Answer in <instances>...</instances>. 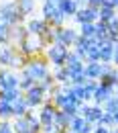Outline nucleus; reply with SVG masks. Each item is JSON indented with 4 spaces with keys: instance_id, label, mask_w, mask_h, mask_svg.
I'll list each match as a JSON object with an SVG mask.
<instances>
[{
    "instance_id": "7",
    "label": "nucleus",
    "mask_w": 118,
    "mask_h": 133,
    "mask_svg": "<svg viewBox=\"0 0 118 133\" xmlns=\"http://www.w3.org/2000/svg\"><path fill=\"white\" fill-rule=\"evenodd\" d=\"M98 12H100V6L84 4V6L77 8V12H75L73 21H75L77 25H82V23H96V21H98Z\"/></svg>"
},
{
    "instance_id": "3",
    "label": "nucleus",
    "mask_w": 118,
    "mask_h": 133,
    "mask_svg": "<svg viewBox=\"0 0 118 133\" xmlns=\"http://www.w3.org/2000/svg\"><path fill=\"white\" fill-rule=\"evenodd\" d=\"M49 66H51V64L47 62V57H45L43 53H39V55H33V57H29V59H27V66H25V68H27V72L33 76L35 80L39 82L41 78H45V76H47V74L51 72Z\"/></svg>"
},
{
    "instance_id": "38",
    "label": "nucleus",
    "mask_w": 118,
    "mask_h": 133,
    "mask_svg": "<svg viewBox=\"0 0 118 133\" xmlns=\"http://www.w3.org/2000/svg\"><path fill=\"white\" fill-rule=\"evenodd\" d=\"M108 29H110V33H118V15L112 21H108Z\"/></svg>"
},
{
    "instance_id": "32",
    "label": "nucleus",
    "mask_w": 118,
    "mask_h": 133,
    "mask_svg": "<svg viewBox=\"0 0 118 133\" xmlns=\"http://www.w3.org/2000/svg\"><path fill=\"white\" fill-rule=\"evenodd\" d=\"M77 31H80V35H84V37H94L96 35V23H82Z\"/></svg>"
},
{
    "instance_id": "1",
    "label": "nucleus",
    "mask_w": 118,
    "mask_h": 133,
    "mask_svg": "<svg viewBox=\"0 0 118 133\" xmlns=\"http://www.w3.org/2000/svg\"><path fill=\"white\" fill-rule=\"evenodd\" d=\"M17 49L25 57H33V55H39V53H45L47 45H45L41 35H29L27 39H22L20 43H17Z\"/></svg>"
},
{
    "instance_id": "4",
    "label": "nucleus",
    "mask_w": 118,
    "mask_h": 133,
    "mask_svg": "<svg viewBox=\"0 0 118 133\" xmlns=\"http://www.w3.org/2000/svg\"><path fill=\"white\" fill-rule=\"evenodd\" d=\"M67 53H69V47L61 45V43H53L45 49V57L53 68H59V66H65V59H67Z\"/></svg>"
},
{
    "instance_id": "20",
    "label": "nucleus",
    "mask_w": 118,
    "mask_h": 133,
    "mask_svg": "<svg viewBox=\"0 0 118 133\" xmlns=\"http://www.w3.org/2000/svg\"><path fill=\"white\" fill-rule=\"evenodd\" d=\"M35 84H37V80L27 72V68H22V70H20V82H18V88H20L22 92H27L29 88H33Z\"/></svg>"
},
{
    "instance_id": "39",
    "label": "nucleus",
    "mask_w": 118,
    "mask_h": 133,
    "mask_svg": "<svg viewBox=\"0 0 118 133\" xmlns=\"http://www.w3.org/2000/svg\"><path fill=\"white\" fill-rule=\"evenodd\" d=\"M88 111H90V104H88V102H80V107H77V115L85 117V115H88Z\"/></svg>"
},
{
    "instance_id": "11",
    "label": "nucleus",
    "mask_w": 118,
    "mask_h": 133,
    "mask_svg": "<svg viewBox=\"0 0 118 133\" xmlns=\"http://www.w3.org/2000/svg\"><path fill=\"white\" fill-rule=\"evenodd\" d=\"M25 25H27V29H29V33H31V35H43L47 29H49V23H47L43 17H41V18L31 17Z\"/></svg>"
},
{
    "instance_id": "45",
    "label": "nucleus",
    "mask_w": 118,
    "mask_h": 133,
    "mask_svg": "<svg viewBox=\"0 0 118 133\" xmlns=\"http://www.w3.org/2000/svg\"><path fill=\"white\" fill-rule=\"evenodd\" d=\"M116 94H118V86H116Z\"/></svg>"
},
{
    "instance_id": "44",
    "label": "nucleus",
    "mask_w": 118,
    "mask_h": 133,
    "mask_svg": "<svg viewBox=\"0 0 118 133\" xmlns=\"http://www.w3.org/2000/svg\"><path fill=\"white\" fill-rule=\"evenodd\" d=\"M43 2H55V4H57V2H59V0H43Z\"/></svg>"
},
{
    "instance_id": "43",
    "label": "nucleus",
    "mask_w": 118,
    "mask_h": 133,
    "mask_svg": "<svg viewBox=\"0 0 118 133\" xmlns=\"http://www.w3.org/2000/svg\"><path fill=\"white\" fill-rule=\"evenodd\" d=\"M112 115H114V127H118V111H114Z\"/></svg>"
},
{
    "instance_id": "10",
    "label": "nucleus",
    "mask_w": 118,
    "mask_h": 133,
    "mask_svg": "<svg viewBox=\"0 0 118 133\" xmlns=\"http://www.w3.org/2000/svg\"><path fill=\"white\" fill-rule=\"evenodd\" d=\"M65 66H67V70L73 74V72H84L85 68V59L82 57V55H77L73 49H69L67 53V59H65Z\"/></svg>"
},
{
    "instance_id": "36",
    "label": "nucleus",
    "mask_w": 118,
    "mask_h": 133,
    "mask_svg": "<svg viewBox=\"0 0 118 133\" xmlns=\"http://www.w3.org/2000/svg\"><path fill=\"white\" fill-rule=\"evenodd\" d=\"M0 133H14L10 119H0Z\"/></svg>"
},
{
    "instance_id": "16",
    "label": "nucleus",
    "mask_w": 118,
    "mask_h": 133,
    "mask_svg": "<svg viewBox=\"0 0 118 133\" xmlns=\"http://www.w3.org/2000/svg\"><path fill=\"white\" fill-rule=\"evenodd\" d=\"M12 43V25H8L0 17V45H10Z\"/></svg>"
},
{
    "instance_id": "6",
    "label": "nucleus",
    "mask_w": 118,
    "mask_h": 133,
    "mask_svg": "<svg viewBox=\"0 0 118 133\" xmlns=\"http://www.w3.org/2000/svg\"><path fill=\"white\" fill-rule=\"evenodd\" d=\"M55 37H57V43H61V45H65V47H73V43H75V39L80 37V31L77 29H73V27H55Z\"/></svg>"
},
{
    "instance_id": "30",
    "label": "nucleus",
    "mask_w": 118,
    "mask_h": 133,
    "mask_svg": "<svg viewBox=\"0 0 118 133\" xmlns=\"http://www.w3.org/2000/svg\"><path fill=\"white\" fill-rule=\"evenodd\" d=\"M102 109H104L106 113H114V111H118V94H116V92H114L108 100L102 102Z\"/></svg>"
},
{
    "instance_id": "18",
    "label": "nucleus",
    "mask_w": 118,
    "mask_h": 133,
    "mask_svg": "<svg viewBox=\"0 0 118 133\" xmlns=\"http://www.w3.org/2000/svg\"><path fill=\"white\" fill-rule=\"evenodd\" d=\"M53 78H55L57 84H67V82H71V72L67 70V66L53 68Z\"/></svg>"
},
{
    "instance_id": "26",
    "label": "nucleus",
    "mask_w": 118,
    "mask_h": 133,
    "mask_svg": "<svg viewBox=\"0 0 118 133\" xmlns=\"http://www.w3.org/2000/svg\"><path fill=\"white\" fill-rule=\"evenodd\" d=\"M108 35H110L108 23H104V21H96V35H94V37H96L98 41H106Z\"/></svg>"
},
{
    "instance_id": "31",
    "label": "nucleus",
    "mask_w": 118,
    "mask_h": 133,
    "mask_svg": "<svg viewBox=\"0 0 118 133\" xmlns=\"http://www.w3.org/2000/svg\"><path fill=\"white\" fill-rule=\"evenodd\" d=\"M0 119H12V102L0 98Z\"/></svg>"
},
{
    "instance_id": "9",
    "label": "nucleus",
    "mask_w": 118,
    "mask_h": 133,
    "mask_svg": "<svg viewBox=\"0 0 118 133\" xmlns=\"http://www.w3.org/2000/svg\"><path fill=\"white\" fill-rule=\"evenodd\" d=\"M98 47H100V62L102 64H112V57H114V51H116V43L106 39V41H98Z\"/></svg>"
},
{
    "instance_id": "29",
    "label": "nucleus",
    "mask_w": 118,
    "mask_h": 133,
    "mask_svg": "<svg viewBox=\"0 0 118 133\" xmlns=\"http://www.w3.org/2000/svg\"><path fill=\"white\" fill-rule=\"evenodd\" d=\"M116 8H108V6H100V12H98V21H104V23H108V21H112V18L116 17Z\"/></svg>"
},
{
    "instance_id": "12",
    "label": "nucleus",
    "mask_w": 118,
    "mask_h": 133,
    "mask_svg": "<svg viewBox=\"0 0 118 133\" xmlns=\"http://www.w3.org/2000/svg\"><path fill=\"white\" fill-rule=\"evenodd\" d=\"M116 90L112 88V86H106V84L98 82V86H96V90H94V96H92V100L96 102V104H102L104 100H108L112 94H114Z\"/></svg>"
},
{
    "instance_id": "35",
    "label": "nucleus",
    "mask_w": 118,
    "mask_h": 133,
    "mask_svg": "<svg viewBox=\"0 0 118 133\" xmlns=\"http://www.w3.org/2000/svg\"><path fill=\"white\" fill-rule=\"evenodd\" d=\"M98 125H104V127H114V115H112V113H106V111H104V115L100 117Z\"/></svg>"
},
{
    "instance_id": "19",
    "label": "nucleus",
    "mask_w": 118,
    "mask_h": 133,
    "mask_svg": "<svg viewBox=\"0 0 118 133\" xmlns=\"http://www.w3.org/2000/svg\"><path fill=\"white\" fill-rule=\"evenodd\" d=\"M29 29H27V25L25 23H18V25H14L12 27V45H17V43H20L22 39H27L29 37Z\"/></svg>"
},
{
    "instance_id": "17",
    "label": "nucleus",
    "mask_w": 118,
    "mask_h": 133,
    "mask_svg": "<svg viewBox=\"0 0 118 133\" xmlns=\"http://www.w3.org/2000/svg\"><path fill=\"white\" fill-rule=\"evenodd\" d=\"M29 111H31V109H29V104H27L25 94H22V96H18V98L12 102V119H14V117H25Z\"/></svg>"
},
{
    "instance_id": "15",
    "label": "nucleus",
    "mask_w": 118,
    "mask_h": 133,
    "mask_svg": "<svg viewBox=\"0 0 118 133\" xmlns=\"http://www.w3.org/2000/svg\"><path fill=\"white\" fill-rule=\"evenodd\" d=\"M57 6H59V10L65 15V18H73L75 12H77V8H80V4H77L75 0H59Z\"/></svg>"
},
{
    "instance_id": "33",
    "label": "nucleus",
    "mask_w": 118,
    "mask_h": 133,
    "mask_svg": "<svg viewBox=\"0 0 118 133\" xmlns=\"http://www.w3.org/2000/svg\"><path fill=\"white\" fill-rule=\"evenodd\" d=\"M39 84H41V86H43V88H45V90H47V92H49L51 88H53V86H55V78H53V72H49V74H47V76H45V78H41V80H39Z\"/></svg>"
},
{
    "instance_id": "42",
    "label": "nucleus",
    "mask_w": 118,
    "mask_h": 133,
    "mask_svg": "<svg viewBox=\"0 0 118 133\" xmlns=\"http://www.w3.org/2000/svg\"><path fill=\"white\" fill-rule=\"evenodd\" d=\"M88 4H92V6H100L102 4V0H85Z\"/></svg>"
},
{
    "instance_id": "28",
    "label": "nucleus",
    "mask_w": 118,
    "mask_h": 133,
    "mask_svg": "<svg viewBox=\"0 0 118 133\" xmlns=\"http://www.w3.org/2000/svg\"><path fill=\"white\" fill-rule=\"evenodd\" d=\"M18 96H22V90H20V88H8V90H0V98L8 100V102H14Z\"/></svg>"
},
{
    "instance_id": "14",
    "label": "nucleus",
    "mask_w": 118,
    "mask_h": 133,
    "mask_svg": "<svg viewBox=\"0 0 118 133\" xmlns=\"http://www.w3.org/2000/svg\"><path fill=\"white\" fill-rule=\"evenodd\" d=\"M84 74L88 80H100L102 78V62H85Z\"/></svg>"
},
{
    "instance_id": "21",
    "label": "nucleus",
    "mask_w": 118,
    "mask_h": 133,
    "mask_svg": "<svg viewBox=\"0 0 118 133\" xmlns=\"http://www.w3.org/2000/svg\"><path fill=\"white\" fill-rule=\"evenodd\" d=\"M17 2H18L20 12H22L27 18H31L35 15V10H37V0H17Z\"/></svg>"
},
{
    "instance_id": "13",
    "label": "nucleus",
    "mask_w": 118,
    "mask_h": 133,
    "mask_svg": "<svg viewBox=\"0 0 118 133\" xmlns=\"http://www.w3.org/2000/svg\"><path fill=\"white\" fill-rule=\"evenodd\" d=\"M17 55V45H2V51H0V68H10L12 66V59Z\"/></svg>"
},
{
    "instance_id": "22",
    "label": "nucleus",
    "mask_w": 118,
    "mask_h": 133,
    "mask_svg": "<svg viewBox=\"0 0 118 133\" xmlns=\"http://www.w3.org/2000/svg\"><path fill=\"white\" fill-rule=\"evenodd\" d=\"M104 115V109H102V104H90V111H88V115H85V119L92 123V125H98V121H100V117Z\"/></svg>"
},
{
    "instance_id": "24",
    "label": "nucleus",
    "mask_w": 118,
    "mask_h": 133,
    "mask_svg": "<svg viewBox=\"0 0 118 133\" xmlns=\"http://www.w3.org/2000/svg\"><path fill=\"white\" fill-rule=\"evenodd\" d=\"M69 121H71V117H69L65 111L57 109V113H55V125H57L59 129H69Z\"/></svg>"
},
{
    "instance_id": "47",
    "label": "nucleus",
    "mask_w": 118,
    "mask_h": 133,
    "mask_svg": "<svg viewBox=\"0 0 118 133\" xmlns=\"http://www.w3.org/2000/svg\"><path fill=\"white\" fill-rule=\"evenodd\" d=\"M0 51H2V45H0Z\"/></svg>"
},
{
    "instance_id": "2",
    "label": "nucleus",
    "mask_w": 118,
    "mask_h": 133,
    "mask_svg": "<svg viewBox=\"0 0 118 133\" xmlns=\"http://www.w3.org/2000/svg\"><path fill=\"white\" fill-rule=\"evenodd\" d=\"M0 17L12 27L18 25V23H25V18H27L20 12L17 0H0Z\"/></svg>"
},
{
    "instance_id": "46",
    "label": "nucleus",
    "mask_w": 118,
    "mask_h": 133,
    "mask_svg": "<svg viewBox=\"0 0 118 133\" xmlns=\"http://www.w3.org/2000/svg\"><path fill=\"white\" fill-rule=\"evenodd\" d=\"M27 133H35V131H27Z\"/></svg>"
},
{
    "instance_id": "25",
    "label": "nucleus",
    "mask_w": 118,
    "mask_h": 133,
    "mask_svg": "<svg viewBox=\"0 0 118 133\" xmlns=\"http://www.w3.org/2000/svg\"><path fill=\"white\" fill-rule=\"evenodd\" d=\"M12 129H14V133H27V131H31V125H29L27 117H14V121H12Z\"/></svg>"
},
{
    "instance_id": "8",
    "label": "nucleus",
    "mask_w": 118,
    "mask_h": 133,
    "mask_svg": "<svg viewBox=\"0 0 118 133\" xmlns=\"http://www.w3.org/2000/svg\"><path fill=\"white\" fill-rule=\"evenodd\" d=\"M55 113H57V107L51 102V98H47L45 102H43V107H39V119H41V125L55 123Z\"/></svg>"
},
{
    "instance_id": "27",
    "label": "nucleus",
    "mask_w": 118,
    "mask_h": 133,
    "mask_svg": "<svg viewBox=\"0 0 118 133\" xmlns=\"http://www.w3.org/2000/svg\"><path fill=\"white\" fill-rule=\"evenodd\" d=\"M85 121H88V119H85V117H82V115L71 117V121H69V131H71V133H82Z\"/></svg>"
},
{
    "instance_id": "23",
    "label": "nucleus",
    "mask_w": 118,
    "mask_h": 133,
    "mask_svg": "<svg viewBox=\"0 0 118 133\" xmlns=\"http://www.w3.org/2000/svg\"><path fill=\"white\" fill-rule=\"evenodd\" d=\"M98 82H102V84H106V86H112L114 90H116V86H118V68L114 66L108 74H104Z\"/></svg>"
},
{
    "instance_id": "34",
    "label": "nucleus",
    "mask_w": 118,
    "mask_h": 133,
    "mask_svg": "<svg viewBox=\"0 0 118 133\" xmlns=\"http://www.w3.org/2000/svg\"><path fill=\"white\" fill-rule=\"evenodd\" d=\"M85 62H100V47H98V43L90 47L88 55H85Z\"/></svg>"
},
{
    "instance_id": "37",
    "label": "nucleus",
    "mask_w": 118,
    "mask_h": 133,
    "mask_svg": "<svg viewBox=\"0 0 118 133\" xmlns=\"http://www.w3.org/2000/svg\"><path fill=\"white\" fill-rule=\"evenodd\" d=\"M88 82V76L84 72H73L71 74V84H85Z\"/></svg>"
},
{
    "instance_id": "40",
    "label": "nucleus",
    "mask_w": 118,
    "mask_h": 133,
    "mask_svg": "<svg viewBox=\"0 0 118 133\" xmlns=\"http://www.w3.org/2000/svg\"><path fill=\"white\" fill-rule=\"evenodd\" d=\"M116 4H118V0H102V4H100V6H108V8H116Z\"/></svg>"
},
{
    "instance_id": "41",
    "label": "nucleus",
    "mask_w": 118,
    "mask_h": 133,
    "mask_svg": "<svg viewBox=\"0 0 118 133\" xmlns=\"http://www.w3.org/2000/svg\"><path fill=\"white\" fill-rule=\"evenodd\" d=\"M112 64L118 68V45H116V51H114V57H112Z\"/></svg>"
},
{
    "instance_id": "5",
    "label": "nucleus",
    "mask_w": 118,
    "mask_h": 133,
    "mask_svg": "<svg viewBox=\"0 0 118 133\" xmlns=\"http://www.w3.org/2000/svg\"><path fill=\"white\" fill-rule=\"evenodd\" d=\"M25 94V98H27V104H29V109H37V107H43V102L49 98L47 96V90L41 86V84L37 82L33 88H29L27 92H22Z\"/></svg>"
}]
</instances>
